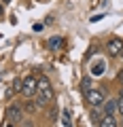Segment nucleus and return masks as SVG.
<instances>
[{
    "mask_svg": "<svg viewBox=\"0 0 123 127\" xmlns=\"http://www.w3.org/2000/svg\"><path fill=\"white\" fill-rule=\"evenodd\" d=\"M119 57H121V59H123V47H121V51H119Z\"/></svg>",
    "mask_w": 123,
    "mask_h": 127,
    "instance_id": "nucleus-17",
    "label": "nucleus"
},
{
    "mask_svg": "<svg viewBox=\"0 0 123 127\" xmlns=\"http://www.w3.org/2000/svg\"><path fill=\"white\" fill-rule=\"evenodd\" d=\"M2 2H4V4H9V2H11V0H2Z\"/></svg>",
    "mask_w": 123,
    "mask_h": 127,
    "instance_id": "nucleus-19",
    "label": "nucleus"
},
{
    "mask_svg": "<svg viewBox=\"0 0 123 127\" xmlns=\"http://www.w3.org/2000/svg\"><path fill=\"white\" fill-rule=\"evenodd\" d=\"M2 13H4V9H2V4H0V17H2Z\"/></svg>",
    "mask_w": 123,
    "mask_h": 127,
    "instance_id": "nucleus-18",
    "label": "nucleus"
},
{
    "mask_svg": "<svg viewBox=\"0 0 123 127\" xmlns=\"http://www.w3.org/2000/svg\"><path fill=\"white\" fill-rule=\"evenodd\" d=\"M36 100L38 104H49L53 100V89L47 78H38V89H36Z\"/></svg>",
    "mask_w": 123,
    "mask_h": 127,
    "instance_id": "nucleus-1",
    "label": "nucleus"
},
{
    "mask_svg": "<svg viewBox=\"0 0 123 127\" xmlns=\"http://www.w3.org/2000/svg\"><path fill=\"white\" fill-rule=\"evenodd\" d=\"M117 110V100H104V114H115Z\"/></svg>",
    "mask_w": 123,
    "mask_h": 127,
    "instance_id": "nucleus-9",
    "label": "nucleus"
},
{
    "mask_svg": "<svg viewBox=\"0 0 123 127\" xmlns=\"http://www.w3.org/2000/svg\"><path fill=\"white\" fill-rule=\"evenodd\" d=\"M121 47H123V42L119 40V38H113V40H108V45H106V53H108L110 57H119Z\"/></svg>",
    "mask_w": 123,
    "mask_h": 127,
    "instance_id": "nucleus-4",
    "label": "nucleus"
},
{
    "mask_svg": "<svg viewBox=\"0 0 123 127\" xmlns=\"http://www.w3.org/2000/svg\"><path fill=\"white\" fill-rule=\"evenodd\" d=\"M117 110H119V114L123 117V97H119V100H117Z\"/></svg>",
    "mask_w": 123,
    "mask_h": 127,
    "instance_id": "nucleus-14",
    "label": "nucleus"
},
{
    "mask_svg": "<svg viewBox=\"0 0 123 127\" xmlns=\"http://www.w3.org/2000/svg\"><path fill=\"white\" fill-rule=\"evenodd\" d=\"M47 45H49L51 51H57V49L64 47V38H62V36H51L49 40H47Z\"/></svg>",
    "mask_w": 123,
    "mask_h": 127,
    "instance_id": "nucleus-6",
    "label": "nucleus"
},
{
    "mask_svg": "<svg viewBox=\"0 0 123 127\" xmlns=\"http://www.w3.org/2000/svg\"><path fill=\"white\" fill-rule=\"evenodd\" d=\"M6 117H9L11 121H19V119H21V106H9Z\"/></svg>",
    "mask_w": 123,
    "mask_h": 127,
    "instance_id": "nucleus-8",
    "label": "nucleus"
},
{
    "mask_svg": "<svg viewBox=\"0 0 123 127\" xmlns=\"http://www.w3.org/2000/svg\"><path fill=\"white\" fill-rule=\"evenodd\" d=\"M81 89L85 91V93H87V91H91V81H89V78H85V81L81 83Z\"/></svg>",
    "mask_w": 123,
    "mask_h": 127,
    "instance_id": "nucleus-12",
    "label": "nucleus"
},
{
    "mask_svg": "<svg viewBox=\"0 0 123 127\" xmlns=\"http://www.w3.org/2000/svg\"><path fill=\"white\" fill-rule=\"evenodd\" d=\"M91 119H93L96 123H100V121H102V117H100V110H98V108H93V110H91Z\"/></svg>",
    "mask_w": 123,
    "mask_h": 127,
    "instance_id": "nucleus-13",
    "label": "nucleus"
},
{
    "mask_svg": "<svg viewBox=\"0 0 123 127\" xmlns=\"http://www.w3.org/2000/svg\"><path fill=\"white\" fill-rule=\"evenodd\" d=\"M117 81H119V83H123V70H119V74H117Z\"/></svg>",
    "mask_w": 123,
    "mask_h": 127,
    "instance_id": "nucleus-16",
    "label": "nucleus"
},
{
    "mask_svg": "<svg viewBox=\"0 0 123 127\" xmlns=\"http://www.w3.org/2000/svg\"><path fill=\"white\" fill-rule=\"evenodd\" d=\"M119 97H123V91H121V95H119Z\"/></svg>",
    "mask_w": 123,
    "mask_h": 127,
    "instance_id": "nucleus-20",
    "label": "nucleus"
},
{
    "mask_svg": "<svg viewBox=\"0 0 123 127\" xmlns=\"http://www.w3.org/2000/svg\"><path fill=\"white\" fill-rule=\"evenodd\" d=\"M11 89H13V93H15V91L19 93V91L23 89V81H21V78H17V81H13V87H11Z\"/></svg>",
    "mask_w": 123,
    "mask_h": 127,
    "instance_id": "nucleus-11",
    "label": "nucleus"
},
{
    "mask_svg": "<svg viewBox=\"0 0 123 127\" xmlns=\"http://www.w3.org/2000/svg\"><path fill=\"white\" fill-rule=\"evenodd\" d=\"M11 127H13V125H11Z\"/></svg>",
    "mask_w": 123,
    "mask_h": 127,
    "instance_id": "nucleus-21",
    "label": "nucleus"
},
{
    "mask_svg": "<svg viewBox=\"0 0 123 127\" xmlns=\"http://www.w3.org/2000/svg\"><path fill=\"white\" fill-rule=\"evenodd\" d=\"M36 89H38V78H34V76L23 78V89H21V93L26 95V97H34Z\"/></svg>",
    "mask_w": 123,
    "mask_h": 127,
    "instance_id": "nucleus-2",
    "label": "nucleus"
},
{
    "mask_svg": "<svg viewBox=\"0 0 123 127\" xmlns=\"http://www.w3.org/2000/svg\"><path fill=\"white\" fill-rule=\"evenodd\" d=\"M98 127H117V119H115V114H104L102 121L98 123Z\"/></svg>",
    "mask_w": 123,
    "mask_h": 127,
    "instance_id": "nucleus-7",
    "label": "nucleus"
},
{
    "mask_svg": "<svg viewBox=\"0 0 123 127\" xmlns=\"http://www.w3.org/2000/svg\"><path fill=\"white\" fill-rule=\"evenodd\" d=\"M34 32H42V23H34Z\"/></svg>",
    "mask_w": 123,
    "mask_h": 127,
    "instance_id": "nucleus-15",
    "label": "nucleus"
},
{
    "mask_svg": "<svg viewBox=\"0 0 123 127\" xmlns=\"http://www.w3.org/2000/svg\"><path fill=\"white\" fill-rule=\"evenodd\" d=\"M85 100L89 102L93 108H98V106H102L104 104V95H102V91H96V89H91V91H87L85 93Z\"/></svg>",
    "mask_w": 123,
    "mask_h": 127,
    "instance_id": "nucleus-3",
    "label": "nucleus"
},
{
    "mask_svg": "<svg viewBox=\"0 0 123 127\" xmlns=\"http://www.w3.org/2000/svg\"><path fill=\"white\" fill-rule=\"evenodd\" d=\"M62 123H64L66 127H72V112H70L68 108L62 110Z\"/></svg>",
    "mask_w": 123,
    "mask_h": 127,
    "instance_id": "nucleus-10",
    "label": "nucleus"
},
{
    "mask_svg": "<svg viewBox=\"0 0 123 127\" xmlns=\"http://www.w3.org/2000/svg\"><path fill=\"white\" fill-rule=\"evenodd\" d=\"M104 72H106V64H104V62L96 59V62L91 64V74H93V76H102Z\"/></svg>",
    "mask_w": 123,
    "mask_h": 127,
    "instance_id": "nucleus-5",
    "label": "nucleus"
}]
</instances>
